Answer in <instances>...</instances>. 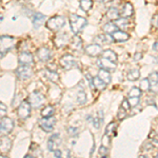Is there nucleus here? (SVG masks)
I'll return each mask as SVG.
<instances>
[{"instance_id":"obj_1","label":"nucleus","mask_w":158,"mask_h":158,"mask_svg":"<svg viewBox=\"0 0 158 158\" xmlns=\"http://www.w3.org/2000/svg\"><path fill=\"white\" fill-rule=\"evenodd\" d=\"M70 24H71V31L75 35H77L88 24V21L83 17H80L76 14H72L70 16Z\"/></svg>"},{"instance_id":"obj_2","label":"nucleus","mask_w":158,"mask_h":158,"mask_svg":"<svg viewBox=\"0 0 158 158\" xmlns=\"http://www.w3.org/2000/svg\"><path fill=\"white\" fill-rule=\"evenodd\" d=\"M65 24L64 17L62 16H53L47 21V27L53 32L59 31L63 25Z\"/></svg>"},{"instance_id":"obj_3","label":"nucleus","mask_w":158,"mask_h":158,"mask_svg":"<svg viewBox=\"0 0 158 158\" xmlns=\"http://www.w3.org/2000/svg\"><path fill=\"white\" fill-rule=\"evenodd\" d=\"M14 129V122L9 117H1V121H0V133L1 136H6L10 134Z\"/></svg>"},{"instance_id":"obj_4","label":"nucleus","mask_w":158,"mask_h":158,"mask_svg":"<svg viewBox=\"0 0 158 158\" xmlns=\"http://www.w3.org/2000/svg\"><path fill=\"white\" fill-rule=\"evenodd\" d=\"M0 42H1V57H3V54H6L7 51L13 49L15 39L11 36L3 35V36H1V38H0Z\"/></svg>"},{"instance_id":"obj_5","label":"nucleus","mask_w":158,"mask_h":158,"mask_svg":"<svg viewBox=\"0 0 158 158\" xmlns=\"http://www.w3.org/2000/svg\"><path fill=\"white\" fill-rule=\"evenodd\" d=\"M31 109H32V106H31L29 100L22 101L18 106V110H17V114H18L19 118L27 119L31 115Z\"/></svg>"},{"instance_id":"obj_6","label":"nucleus","mask_w":158,"mask_h":158,"mask_svg":"<svg viewBox=\"0 0 158 158\" xmlns=\"http://www.w3.org/2000/svg\"><path fill=\"white\" fill-rule=\"evenodd\" d=\"M59 62H60V65H61V67L64 69V70H67V71L71 70V69L75 68L76 65H77L76 59L73 57L72 55H70V54L62 56V57L60 58Z\"/></svg>"},{"instance_id":"obj_7","label":"nucleus","mask_w":158,"mask_h":158,"mask_svg":"<svg viewBox=\"0 0 158 158\" xmlns=\"http://www.w3.org/2000/svg\"><path fill=\"white\" fill-rule=\"evenodd\" d=\"M56 124V119L55 117H43L39 120V127L41 128L44 132H51Z\"/></svg>"},{"instance_id":"obj_8","label":"nucleus","mask_w":158,"mask_h":158,"mask_svg":"<svg viewBox=\"0 0 158 158\" xmlns=\"http://www.w3.org/2000/svg\"><path fill=\"white\" fill-rule=\"evenodd\" d=\"M29 101L33 108H39V106H41L43 101H44V97H43L41 93L35 91L29 96Z\"/></svg>"},{"instance_id":"obj_9","label":"nucleus","mask_w":158,"mask_h":158,"mask_svg":"<svg viewBox=\"0 0 158 158\" xmlns=\"http://www.w3.org/2000/svg\"><path fill=\"white\" fill-rule=\"evenodd\" d=\"M16 75L17 77L21 80H25V79H29L30 77H32L33 75V71L31 67L27 65H20V67L16 70Z\"/></svg>"},{"instance_id":"obj_10","label":"nucleus","mask_w":158,"mask_h":158,"mask_svg":"<svg viewBox=\"0 0 158 158\" xmlns=\"http://www.w3.org/2000/svg\"><path fill=\"white\" fill-rule=\"evenodd\" d=\"M102 48L97 43H93V44H90L85 48V54L91 56V57H98V56L102 55Z\"/></svg>"},{"instance_id":"obj_11","label":"nucleus","mask_w":158,"mask_h":158,"mask_svg":"<svg viewBox=\"0 0 158 158\" xmlns=\"http://www.w3.org/2000/svg\"><path fill=\"white\" fill-rule=\"evenodd\" d=\"M20 65H27V67H32L34 64V58L33 55L30 52H21L18 57Z\"/></svg>"},{"instance_id":"obj_12","label":"nucleus","mask_w":158,"mask_h":158,"mask_svg":"<svg viewBox=\"0 0 158 158\" xmlns=\"http://www.w3.org/2000/svg\"><path fill=\"white\" fill-rule=\"evenodd\" d=\"M97 64L98 67H100V69H104L106 71H114L116 69V62L114 61H111L106 58H99L97 60Z\"/></svg>"},{"instance_id":"obj_13","label":"nucleus","mask_w":158,"mask_h":158,"mask_svg":"<svg viewBox=\"0 0 158 158\" xmlns=\"http://www.w3.org/2000/svg\"><path fill=\"white\" fill-rule=\"evenodd\" d=\"M52 57V52L45 47H42L37 50V58L42 62H47Z\"/></svg>"},{"instance_id":"obj_14","label":"nucleus","mask_w":158,"mask_h":158,"mask_svg":"<svg viewBox=\"0 0 158 158\" xmlns=\"http://www.w3.org/2000/svg\"><path fill=\"white\" fill-rule=\"evenodd\" d=\"M150 81V91L153 93H157L158 92V72H153L148 77Z\"/></svg>"},{"instance_id":"obj_15","label":"nucleus","mask_w":158,"mask_h":158,"mask_svg":"<svg viewBox=\"0 0 158 158\" xmlns=\"http://www.w3.org/2000/svg\"><path fill=\"white\" fill-rule=\"evenodd\" d=\"M60 142H61L60 135L59 134H54L49 139V141H48V149H49L50 151H55V148L58 147V144H59Z\"/></svg>"},{"instance_id":"obj_16","label":"nucleus","mask_w":158,"mask_h":158,"mask_svg":"<svg viewBox=\"0 0 158 158\" xmlns=\"http://www.w3.org/2000/svg\"><path fill=\"white\" fill-rule=\"evenodd\" d=\"M94 41H95V43H97V44L101 45L104 44V43H112L114 41V39L112 37V35L104 34V35H98V36H96Z\"/></svg>"},{"instance_id":"obj_17","label":"nucleus","mask_w":158,"mask_h":158,"mask_svg":"<svg viewBox=\"0 0 158 158\" xmlns=\"http://www.w3.org/2000/svg\"><path fill=\"white\" fill-rule=\"evenodd\" d=\"M0 150L1 153H6L11 150L12 147V140L6 136H1V140H0Z\"/></svg>"},{"instance_id":"obj_18","label":"nucleus","mask_w":158,"mask_h":158,"mask_svg":"<svg viewBox=\"0 0 158 158\" xmlns=\"http://www.w3.org/2000/svg\"><path fill=\"white\" fill-rule=\"evenodd\" d=\"M32 21L35 29H38V27H40L45 22V16L41 14V13H35Z\"/></svg>"},{"instance_id":"obj_19","label":"nucleus","mask_w":158,"mask_h":158,"mask_svg":"<svg viewBox=\"0 0 158 158\" xmlns=\"http://www.w3.org/2000/svg\"><path fill=\"white\" fill-rule=\"evenodd\" d=\"M133 14H134L133 6H132L130 2H127V3L122 6V9L120 11V16L123 17V18H129V17H131Z\"/></svg>"},{"instance_id":"obj_20","label":"nucleus","mask_w":158,"mask_h":158,"mask_svg":"<svg viewBox=\"0 0 158 158\" xmlns=\"http://www.w3.org/2000/svg\"><path fill=\"white\" fill-rule=\"evenodd\" d=\"M112 37H113V39L115 40V41H118V42H124V41H127V40H129L130 35L128 34V33L123 32V31L118 30V31H117V32H115L113 35H112Z\"/></svg>"},{"instance_id":"obj_21","label":"nucleus","mask_w":158,"mask_h":158,"mask_svg":"<svg viewBox=\"0 0 158 158\" xmlns=\"http://www.w3.org/2000/svg\"><path fill=\"white\" fill-rule=\"evenodd\" d=\"M54 42L58 48L64 47L69 42V36L65 33L64 34H60V35H58V36H56V38L54 39Z\"/></svg>"},{"instance_id":"obj_22","label":"nucleus","mask_w":158,"mask_h":158,"mask_svg":"<svg viewBox=\"0 0 158 158\" xmlns=\"http://www.w3.org/2000/svg\"><path fill=\"white\" fill-rule=\"evenodd\" d=\"M98 77L103 81L106 85H109L112 80V77H111V74H110V71H106L104 69H100L98 72Z\"/></svg>"},{"instance_id":"obj_23","label":"nucleus","mask_w":158,"mask_h":158,"mask_svg":"<svg viewBox=\"0 0 158 158\" xmlns=\"http://www.w3.org/2000/svg\"><path fill=\"white\" fill-rule=\"evenodd\" d=\"M103 31L106 34H110V35H113L114 33L118 31V27L115 24V22H108L103 25Z\"/></svg>"},{"instance_id":"obj_24","label":"nucleus","mask_w":158,"mask_h":158,"mask_svg":"<svg viewBox=\"0 0 158 158\" xmlns=\"http://www.w3.org/2000/svg\"><path fill=\"white\" fill-rule=\"evenodd\" d=\"M120 16V12L116 9V7H111L106 12V18L110 20H117Z\"/></svg>"},{"instance_id":"obj_25","label":"nucleus","mask_w":158,"mask_h":158,"mask_svg":"<svg viewBox=\"0 0 158 158\" xmlns=\"http://www.w3.org/2000/svg\"><path fill=\"white\" fill-rule=\"evenodd\" d=\"M71 48L75 51L80 50L82 48V39L80 37H78L77 35L75 37H73L72 41H71Z\"/></svg>"},{"instance_id":"obj_26","label":"nucleus","mask_w":158,"mask_h":158,"mask_svg":"<svg viewBox=\"0 0 158 158\" xmlns=\"http://www.w3.org/2000/svg\"><path fill=\"white\" fill-rule=\"evenodd\" d=\"M102 57L106 58V59H109V60H111V61H114V62H116V61H117V54H116L115 52H114V51H112V50L103 51Z\"/></svg>"},{"instance_id":"obj_27","label":"nucleus","mask_w":158,"mask_h":158,"mask_svg":"<svg viewBox=\"0 0 158 158\" xmlns=\"http://www.w3.org/2000/svg\"><path fill=\"white\" fill-rule=\"evenodd\" d=\"M55 113V108L53 106H47L44 109L41 111V115L42 117H53Z\"/></svg>"},{"instance_id":"obj_28","label":"nucleus","mask_w":158,"mask_h":158,"mask_svg":"<svg viewBox=\"0 0 158 158\" xmlns=\"http://www.w3.org/2000/svg\"><path fill=\"white\" fill-rule=\"evenodd\" d=\"M93 85H94V88H96L99 91L104 90V89H106V83L98 77V76H96L95 78H93Z\"/></svg>"},{"instance_id":"obj_29","label":"nucleus","mask_w":158,"mask_h":158,"mask_svg":"<svg viewBox=\"0 0 158 158\" xmlns=\"http://www.w3.org/2000/svg\"><path fill=\"white\" fill-rule=\"evenodd\" d=\"M44 75L45 77L48 79H50L51 81H58V79H59V75L57 74V72H54V71H50V70H45L44 71Z\"/></svg>"},{"instance_id":"obj_30","label":"nucleus","mask_w":158,"mask_h":158,"mask_svg":"<svg viewBox=\"0 0 158 158\" xmlns=\"http://www.w3.org/2000/svg\"><path fill=\"white\" fill-rule=\"evenodd\" d=\"M115 24L117 25L118 29H126L129 24L128 18H123V17H119L118 19L115 20Z\"/></svg>"},{"instance_id":"obj_31","label":"nucleus","mask_w":158,"mask_h":158,"mask_svg":"<svg viewBox=\"0 0 158 158\" xmlns=\"http://www.w3.org/2000/svg\"><path fill=\"white\" fill-rule=\"evenodd\" d=\"M139 77H140V72H139V70H137V69L131 70L128 73V79L130 81H135V80H137Z\"/></svg>"},{"instance_id":"obj_32","label":"nucleus","mask_w":158,"mask_h":158,"mask_svg":"<svg viewBox=\"0 0 158 158\" xmlns=\"http://www.w3.org/2000/svg\"><path fill=\"white\" fill-rule=\"evenodd\" d=\"M92 6H93L92 0H80V7L82 11L88 12L89 10H91Z\"/></svg>"},{"instance_id":"obj_33","label":"nucleus","mask_w":158,"mask_h":158,"mask_svg":"<svg viewBox=\"0 0 158 158\" xmlns=\"http://www.w3.org/2000/svg\"><path fill=\"white\" fill-rule=\"evenodd\" d=\"M141 90H140V88H136V86H134V88L131 89V91L129 92V97H138L140 98V96H141Z\"/></svg>"},{"instance_id":"obj_34","label":"nucleus","mask_w":158,"mask_h":158,"mask_svg":"<svg viewBox=\"0 0 158 158\" xmlns=\"http://www.w3.org/2000/svg\"><path fill=\"white\" fill-rule=\"evenodd\" d=\"M86 100H88V98H86V94L83 91L79 92L78 95H77V101H78V103L79 104H85L86 102Z\"/></svg>"},{"instance_id":"obj_35","label":"nucleus","mask_w":158,"mask_h":158,"mask_svg":"<svg viewBox=\"0 0 158 158\" xmlns=\"http://www.w3.org/2000/svg\"><path fill=\"white\" fill-rule=\"evenodd\" d=\"M140 90H141V91L150 90V81H149V79H148V78L142 79V80L140 81Z\"/></svg>"},{"instance_id":"obj_36","label":"nucleus","mask_w":158,"mask_h":158,"mask_svg":"<svg viewBox=\"0 0 158 158\" xmlns=\"http://www.w3.org/2000/svg\"><path fill=\"white\" fill-rule=\"evenodd\" d=\"M128 100H129V103H130V106H131V108H135V106H137V104L139 103L138 97H129Z\"/></svg>"},{"instance_id":"obj_37","label":"nucleus","mask_w":158,"mask_h":158,"mask_svg":"<svg viewBox=\"0 0 158 158\" xmlns=\"http://www.w3.org/2000/svg\"><path fill=\"white\" fill-rule=\"evenodd\" d=\"M99 155H100L101 158H106V155H108V147L101 146L99 148Z\"/></svg>"},{"instance_id":"obj_38","label":"nucleus","mask_w":158,"mask_h":158,"mask_svg":"<svg viewBox=\"0 0 158 158\" xmlns=\"http://www.w3.org/2000/svg\"><path fill=\"white\" fill-rule=\"evenodd\" d=\"M118 119H120V120H122V119H124L127 117V110L126 109H123L121 106L120 109H119V111H118Z\"/></svg>"},{"instance_id":"obj_39","label":"nucleus","mask_w":158,"mask_h":158,"mask_svg":"<svg viewBox=\"0 0 158 158\" xmlns=\"http://www.w3.org/2000/svg\"><path fill=\"white\" fill-rule=\"evenodd\" d=\"M114 127H115V123H114V122H111V123H110L109 126L106 127V135H110V134H111L112 132H113V130H114V129H112V128H114Z\"/></svg>"},{"instance_id":"obj_40","label":"nucleus","mask_w":158,"mask_h":158,"mask_svg":"<svg viewBox=\"0 0 158 158\" xmlns=\"http://www.w3.org/2000/svg\"><path fill=\"white\" fill-rule=\"evenodd\" d=\"M0 112H1V117H4L3 115L6 113V106L3 102L0 103Z\"/></svg>"},{"instance_id":"obj_41","label":"nucleus","mask_w":158,"mask_h":158,"mask_svg":"<svg viewBox=\"0 0 158 158\" xmlns=\"http://www.w3.org/2000/svg\"><path fill=\"white\" fill-rule=\"evenodd\" d=\"M69 134L72 135V136H75V135L78 134V129L77 128H69L68 130Z\"/></svg>"},{"instance_id":"obj_42","label":"nucleus","mask_w":158,"mask_h":158,"mask_svg":"<svg viewBox=\"0 0 158 158\" xmlns=\"http://www.w3.org/2000/svg\"><path fill=\"white\" fill-rule=\"evenodd\" d=\"M122 106V108H123V109H126L127 111L131 109V106H130V103H129V100H128V99H124V100L122 101V106Z\"/></svg>"},{"instance_id":"obj_43","label":"nucleus","mask_w":158,"mask_h":158,"mask_svg":"<svg viewBox=\"0 0 158 158\" xmlns=\"http://www.w3.org/2000/svg\"><path fill=\"white\" fill-rule=\"evenodd\" d=\"M54 154H55V157L56 158H62V156H61V155H62V153H61L60 150H55Z\"/></svg>"},{"instance_id":"obj_44","label":"nucleus","mask_w":158,"mask_h":158,"mask_svg":"<svg viewBox=\"0 0 158 158\" xmlns=\"http://www.w3.org/2000/svg\"><path fill=\"white\" fill-rule=\"evenodd\" d=\"M142 58V54L141 53H136L135 54V56H134V60L135 61H138V60H140Z\"/></svg>"},{"instance_id":"obj_45","label":"nucleus","mask_w":158,"mask_h":158,"mask_svg":"<svg viewBox=\"0 0 158 158\" xmlns=\"http://www.w3.org/2000/svg\"><path fill=\"white\" fill-rule=\"evenodd\" d=\"M151 142H152L153 147L158 148V139H152V140H151Z\"/></svg>"},{"instance_id":"obj_46","label":"nucleus","mask_w":158,"mask_h":158,"mask_svg":"<svg viewBox=\"0 0 158 158\" xmlns=\"http://www.w3.org/2000/svg\"><path fill=\"white\" fill-rule=\"evenodd\" d=\"M153 49L158 52V42H155L154 43V45H153Z\"/></svg>"},{"instance_id":"obj_47","label":"nucleus","mask_w":158,"mask_h":158,"mask_svg":"<svg viewBox=\"0 0 158 158\" xmlns=\"http://www.w3.org/2000/svg\"><path fill=\"white\" fill-rule=\"evenodd\" d=\"M139 158H149V157H148V155H141Z\"/></svg>"},{"instance_id":"obj_48","label":"nucleus","mask_w":158,"mask_h":158,"mask_svg":"<svg viewBox=\"0 0 158 158\" xmlns=\"http://www.w3.org/2000/svg\"><path fill=\"white\" fill-rule=\"evenodd\" d=\"M24 158H34V157H33L32 155H27V156H25Z\"/></svg>"},{"instance_id":"obj_49","label":"nucleus","mask_w":158,"mask_h":158,"mask_svg":"<svg viewBox=\"0 0 158 158\" xmlns=\"http://www.w3.org/2000/svg\"><path fill=\"white\" fill-rule=\"evenodd\" d=\"M155 19H156V25H157V27H158V15H157L156 17H155Z\"/></svg>"},{"instance_id":"obj_50","label":"nucleus","mask_w":158,"mask_h":158,"mask_svg":"<svg viewBox=\"0 0 158 158\" xmlns=\"http://www.w3.org/2000/svg\"><path fill=\"white\" fill-rule=\"evenodd\" d=\"M0 158H9V157H6V155L1 154V156H0Z\"/></svg>"},{"instance_id":"obj_51","label":"nucleus","mask_w":158,"mask_h":158,"mask_svg":"<svg viewBox=\"0 0 158 158\" xmlns=\"http://www.w3.org/2000/svg\"><path fill=\"white\" fill-rule=\"evenodd\" d=\"M96 1H98V2H103L104 0H96Z\"/></svg>"},{"instance_id":"obj_52","label":"nucleus","mask_w":158,"mask_h":158,"mask_svg":"<svg viewBox=\"0 0 158 158\" xmlns=\"http://www.w3.org/2000/svg\"><path fill=\"white\" fill-rule=\"evenodd\" d=\"M155 158H158V153H157V154H156V156H155Z\"/></svg>"}]
</instances>
